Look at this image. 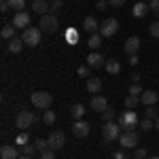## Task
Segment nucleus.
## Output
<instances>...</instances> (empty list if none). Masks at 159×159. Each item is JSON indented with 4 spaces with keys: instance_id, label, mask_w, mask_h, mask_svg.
<instances>
[{
    "instance_id": "nucleus-31",
    "label": "nucleus",
    "mask_w": 159,
    "mask_h": 159,
    "mask_svg": "<svg viewBox=\"0 0 159 159\" xmlns=\"http://www.w3.org/2000/svg\"><path fill=\"white\" fill-rule=\"evenodd\" d=\"M55 119H57V115H55V112H53V110H45V115H43V121L47 123V125H53V123H55Z\"/></svg>"
},
{
    "instance_id": "nucleus-8",
    "label": "nucleus",
    "mask_w": 159,
    "mask_h": 159,
    "mask_svg": "<svg viewBox=\"0 0 159 159\" xmlns=\"http://www.w3.org/2000/svg\"><path fill=\"white\" fill-rule=\"evenodd\" d=\"M138 140H140V136H138V132H123L121 136H119V142H121L123 148H136L138 147Z\"/></svg>"
},
{
    "instance_id": "nucleus-48",
    "label": "nucleus",
    "mask_w": 159,
    "mask_h": 159,
    "mask_svg": "<svg viewBox=\"0 0 159 159\" xmlns=\"http://www.w3.org/2000/svg\"><path fill=\"white\" fill-rule=\"evenodd\" d=\"M132 83H140V74H132Z\"/></svg>"
},
{
    "instance_id": "nucleus-30",
    "label": "nucleus",
    "mask_w": 159,
    "mask_h": 159,
    "mask_svg": "<svg viewBox=\"0 0 159 159\" xmlns=\"http://www.w3.org/2000/svg\"><path fill=\"white\" fill-rule=\"evenodd\" d=\"M34 147H36L38 153H45V151L49 148V142H47L45 138H36V140H34Z\"/></svg>"
},
{
    "instance_id": "nucleus-21",
    "label": "nucleus",
    "mask_w": 159,
    "mask_h": 159,
    "mask_svg": "<svg viewBox=\"0 0 159 159\" xmlns=\"http://www.w3.org/2000/svg\"><path fill=\"white\" fill-rule=\"evenodd\" d=\"M24 40H21V38H13V40H9V45H7V47H9V51H11V53H19V51L24 49Z\"/></svg>"
},
{
    "instance_id": "nucleus-9",
    "label": "nucleus",
    "mask_w": 159,
    "mask_h": 159,
    "mask_svg": "<svg viewBox=\"0 0 159 159\" xmlns=\"http://www.w3.org/2000/svg\"><path fill=\"white\" fill-rule=\"evenodd\" d=\"M47 142H49L51 151L64 148V144H66V134H64V132H51V134L47 136Z\"/></svg>"
},
{
    "instance_id": "nucleus-17",
    "label": "nucleus",
    "mask_w": 159,
    "mask_h": 159,
    "mask_svg": "<svg viewBox=\"0 0 159 159\" xmlns=\"http://www.w3.org/2000/svg\"><path fill=\"white\" fill-rule=\"evenodd\" d=\"M147 13H151V9H148V2H136L134 9H132V15H134L136 19H142Z\"/></svg>"
},
{
    "instance_id": "nucleus-15",
    "label": "nucleus",
    "mask_w": 159,
    "mask_h": 159,
    "mask_svg": "<svg viewBox=\"0 0 159 159\" xmlns=\"http://www.w3.org/2000/svg\"><path fill=\"white\" fill-rule=\"evenodd\" d=\"M157 100H159V96H157V91H153V89H144L142 96H140V102H142L144 106H155Z\"/></svg>"
},
{
    "instance_id": "nucleus-29",
    "label": "nucleus",
    "mask_w": 159,
    "mask_h": 159,
    "mask_svg": "<svg viewBox=\"0 0 159 159\" xmlns=\"http://www.w3.org/2000/svg\"><path fill=\"white\" fill-rule=\"evenodd\" d=\"M138 104H140V98H138V96H132V93H129V96L125 98V106H127L129 110H134Z\"/></svg>"
},
{
    "instance_id": "nucleus-41",
    "label": "nucleus",
    "mask_w": 159,
    "mask_h": 159,
    "mask_svg": "<svg viewBox=\"0 0 159 159\" xmlns=\"http://www.w3.org/2000/svg\"><path fill=\"white\" fill-rule=\"evenodd\" d=\"M40 159H55V153H53L51 148H47L45 153H40Z\"/></svg>"
},
{
    "instance_id": "nucleus-20",
    "label": "nucleus",
    "mask_w": 159,
    "mask_h": 159,
    "mask_svg": "<svg viewBox=\"0 0 159 159\" xmlns=\"http://www.w3.org/2000/svg\"><path fill=\"white\" fill-rule=\"evenodd\" d=\"M51 9V4L47 0H34L32 2V11L34 13H43V15H47V11Z\"/></svg>"
},
{
    "instance_id": "nucleus-28",
    "label": "nucleus",
    "mask_w": 159,
    "mask_h": 159,
    "mask_svg": "<svg viewBox=\"0 0 159 159\" xmlns=\"http://www.w3.org/2000/svg\"><path fill=\"white\" fill-rule=\"evenodd\" d=\"M140 127H142V132H151V129H155V121L144 117V119H140Z\"/></svg>"
},
{
    "instance_id": "nucleus-38",
    "label": "nucleus",
    "mask_w": 159,
    "mask_h": 159,
    "mask_svg": "<svg viewBox=\"0 0 159 159\" xmlns=\"http://www.w3.org/2000/svg\"><path fill=\"white\" fill-rule=\"evenodd\" d=\"M110 4H108V0H96V9L98 11H106Z\"/></svg>"
},
{
    "instance_id": "nucleus-44",
    "label": "nucleus",
    "mask_w": 159,
    "mask_h": 159,
    "mask_svg": "<svg viewBox=\"0 0 159 159\" xmlns=\"http://www.w3.org/2000/svg\"><path fill=\"white\" fill-rule=\"evenodd\" d=\"M61 9V0H53L51 2V11H60Z\"/></svg>"
},
{
    "instance_id": "nucleus-1",
    "label": "nucleus",
    "mask_w": 159,
    "mask_h": 159,
    "mask_svg": "<svg viewBox=\"0 0 159 159\" xmlns=\"http://www.w3.org/2000/svg\"><path fill=\"white\" fill-rule=\"evenodd\" d=\"M117 123H119V127H121L123 132H132V129H136V125H140V119H138V115H136L134 110H125V112H121L119 117H117Z\"/></svg>"
},
{
    "instance_id": "nucleus-19",
    "label": "nucleus",
    "mask_w": 159,
    "mask_h": 159,
    "mask_svg": "<svg viewBox=\"0 0 159 159\" xmlns=\"http://www.w3.org/2000/svg\"><path fill=\"white\" fill-rule=\"evenodd\" d=\"M83 28H85L89 34H96V32H100V25H98V19L96 17H85V24H83Z\"/></svg>"
},
{
    "instance_id": "nucleus-34",
    "label": "nucleus",
    "mask_w": 159,
    "mask_h": 159,
    "mask_svg": "<svg viewBox=\"0 0 159 159\" xmlns=\"http://www.w3.org/2000/svg\"><path fill=\"white\" fill-rule=\"evenodd\" d=\"M148 34L153 38H159V21H153V24L148 25Z\"/></svg>"
},
{
    "instance_id": "nucleus-5",
    "label": "nucleus",
    "mask_w": 159,
    "mask_h": 159,
    "mask_svg": "<svg viewBox=\"0 0 159 159\" xmlns=\"http://www.w3.org/2000/svg\"><path fill=\"white\" fill-rule=\"evenodd\" d=\"M34 121H36V115L30 112V110H19L17 117H15V125H17L19 129H28Z\"/></svg>"
},
{
    "instance_id": "nucleus-14",
    "label": "nucleus",
    "mask_w": 159,
    "mask_h": 159,
    "mask_svg": "<svg viewBox=\"0 0 159 159\" xmlns=\"http://www.w3.org/2000/svg\"><path fill=\"white\" fill-rule=\"evenodd\" d=\"M125 53L127 55H138V51H140V38L138 36H129L127 40H125Z\"/></svg>"
},
{
    "instance_id": "nucleus-37",
    "label": "nucleus",
    "mask_w": 159,
    "mask_h": 159,
    "mask_svg": "<svg viewBox=\"0 0 159 159\" xmlns=\"http://www.w3.org/2000/svg\"><path fill=\"white\" fill-rule=\"evenodd\" d=\"M144 117H148V119H153V121H155V119L159 117L157 110H155V106H147V115H144Z\"/></svg>"
},
{
    "instance_id": "nucleus-33",
    "label": "nucleus",
    "mask_w": 159,
    "mask_h": 159,
    "mask_svg": "<svg viewBox=\"0 0 159 159\" xmlns=\"http://www.w3.org/2000/svg\"><path fill=\"white\" fill-rule=\"evenodd\" d=\"M89 70H91V66L83 64V66H79V68H76V74H79L81 79H89Z\"/></svg>"
},
{
    "instance_id": "nucleus-45",
    "label": "nucleus",
    "mask_w": 159,
    "mask_h": 159,
    "mask_svg": "<svg viewBox=\"0 0 159 159\" xmlns=\"http://www.w3.org/2000/svg\"><path fill=\"white\" fill-rule=\"evenodd\" d=\"M108 4H110V7H123L125 0H108Z\"/></svg>"
},
{
    "instance_id": "nucleus-7",
    "label": "nucleus",
    "mask_w": 159,
    "mask_h": 159,
    "mask_svg": "<svg viewBox=\"0 0 159 159\" xmlns=\"http://www.w3.org/2000/svg\"><path fill=\"white\" fill-rule=\"evenodd\" d=\"M57 28H60V21H57V17L55 15H43L40 17V30L43 32H47V34H53V32H57Z\"/></svg>"
},
{
    "instance_id": "nucleus-40",
    "label": "nucleus",
    "mask_w": 159,
    "mask_h": 159,
    "mask_svg": "<svg viewBox=\"0 0 159 159\" xmlns=\"http://www.w3.org/2000/svg\"><path fill=\"white\" fill-rule=\"evenodd\" d=\"M112 159H127V148H121V151H117V153L112 155Z\"/></svg>"
},
{
    "instance_id": "nucleus-39",
    "label": "nucleus",
    "mask_w": 159,
    "mask_h": 159,
    "mask_svg": "<svg viewBox=\"0 0 159 159\" xmlns=\"http://www.w3.org/2000/svg\"><path fill=\"white\" fill-rule=\"evenodd\" d=\"M148 157V153L144 151V148H136V153H134V159H147Z\"/></svg>"
},
{
    "instance_id": "nucleus-6",
    "label": "nucleus",
    "mask_w": 159,
    "mask_h": 159,
    "mask_svg": "<svg viewBox=\"0 0 159 159\" xmlns=\"http://www.w3.org/2000/svg\"><path fill=\"white\" fill-rule=\"evenodd\" d=\"M117 32H119V21H117L115 17H108V19H104V21L100 24V34L104 38L115 36Z\"/></svg>"
},
{
    "instance_id": "nucleus-12",
    "label": "nucleus",
    "mask_w": 159,
    "mask_h": 159,
    "mask_svg": "<svg viewBox=\"0 0 159 159\" xmlns=\"http://www.w3.org/2000/svg\"><path fill=\"white\" fill-rule=\"evenodd\" d=\"M87 66H91V68H102V66H106V60H104V55H102L100 51H91V53L87 55Z\"/></svg>"
},
{
    "instance_id": "nucleus-22",
    "label": "nucleus",
    "mask_w": 159,
    "mask_h": 159,
    "mask_svg": "<svg viewBox=\"0 0 159 159\" xmlns=\"http://www.w3.org/2000/svg\"><path fill=\"white\" fill-rule=\"evenodd\" d=\"M70 115H72V117L76 119V121H79V119H83V115H85V106H83L81 102L72 104V108H70Z\"/></svg>"
},
{
    "instance_id": "nucleus-27",
    "label": "nucleus",
    "mask_w": 159,
    "mask_h": 159,
    "mask_svg": "<svg viewBox=\"0 0 159 159\" xmlns=\"http://www.w3.org/2000/svg\"><path fill=\"white\" fill-rule=\"evenodd\" d=\"M9 7H11V11L21 13L25 9V0H9Z\"/></svg>"
},
{
    "instance_id": "nucleus-2",
    "label": "nucleus",
    "mask_w": 159,
    "mask_h": 159,
    "mask_svg": "<svg viewBox=\"0 0 159 159\" xmlns=\"http://www.w3.org/2000/svg\"><path fill=\"white\" fill-rule=\"evenodd\" d=\"M123 134V129L119 127L117 121H110L102 125V136H104V142H112V140H119V136Z\"/></svg>"
},
{
    "instance_id": "nucleus-32",
    "label": "nucleus",
    "mask_w": 159,
    "mask_h": 159,
    "mask_svg": "<svg viewBox=\"0 0 159 159\" xmlns=\"http://www.w3.org/2000/svg\"><path fill=\"white\" fill-rule=\"evenodd\" d=\"M115 115H117V112H115V108H106L104 110V112H102V119H104V123H110V121H115Z\"/></svg>"
},
{
    "instance_id": "nucleus-46",
    "label": "nucleus",
    "mask_w": 159,
    "mask_h": 159,
    "mask_svg": "<svg viewBox=\"0 0 159 159\" xmlns=\"http://www.w3.org/2000/svg\"><path fill=\"white\" fill-rule=\"evenodd\" d=\"M68 40H70V43L76 40V32H74V28H70V32H68Z\"/></svg>"
},
{
    "instance_id": "nucleus-24",
    "label": "nucleus",
    "mask_w": 159,
    "mask_h": 159,
    "mask_svg": "<svg viewBox=\"0 0 159 159\" xmlns=\"http://www.w3.org/2000/svg\"><path fill=\"white\" fill-rule=\"evenodd\" d=\"M13 28H15L13 24H7V25H4V28L0 30L2 38H7V40H13V38H15V30H13Z\"/></svg>"
},
{
    "instance_id": "nucleus-16",
    "label": "nucleus",
    "mask_w": 159,
    "mask_h": 159,
    "mask_svg": "<svg viewBox=\"0 0 159 159\" xmlns=\"http://www.w3.org/2000/svg\"><path fill=\"white\" fill-rule=\"evenodd\" d=\"M19 148L17 147H11V144H4V147L0 148V157L2 159H19Z\"/></svg>"
},
{
    "instance_id": "nucleus-50",
    "label": "nucleus",
    "mask_w": 159,
    "mask_h": 159,
    "mask_svg": "<svg viewBox=\"0 0 159 159\" xmlns=\"http://www.w3.org/2000/svg\"><path fill=\"white\" fill-rule=\"evenodd\" d=\"M147 159H159V157H157V155H151V157H147Z\"/></svg>"
},
{
    "instance_id": "nucleus-36",
    "label": "nucleus",
    "mask_w": 159,
    "mask_h": 159,
    "mask_svg": "<svg viewBox=\"0 0 159 159\" xmlns=\"http://www.w3.org/2000/svg\"><path fill=\"white\" fill-rule=\"evenodd\" d=\"M148 9H151V13H155L159 17V0H148Z\"/></svg>"
},
{
    "instance_id": "nucleus-23",
    "label": "nucleus",
    "mask_w": 159,
    "mask_h": 159,
    "mask_svg": "<svg viewBox=\"0 0 159 159\" xmlns=\"http://www.w3.org/2000/svg\"><path fill=\"white\" fill-rule=\"evenodd\" d=\"M104 68H106V72H108V74H119V72H121V64H119L117 60H108Z\"/></svg>"
},
{
    "instance_id": "nucleus-51",
    "label": "nucleus",
    "mask_w": 159,
    "mask_h": 159,
    "mask_svg": "<svg viewBox=\"0 0 159 159\" xmlns=\"http://www.w3.org/2000/svg\"><path fill=\"white\" fill-rule=\"evenodd\" d=\"M19 159H32V157H25V155H19Z\"/></svg>"
},
{
    "instance_id": "nucleus-13",
    "label": "nucleus",
    "mask_w": 159,
    "mask_h": 159,
    "mask_svg": "<svg viewBox=\"0 0 159 159\" xmlns=\"http://www.w3.org/2000/svg\"><path fill=\"white\" fill-rule=\"evenodd\" d=\"M89 106L96 110V112H100V115H102L104 110L108 108V100H106V98H102V96H98V93H96L93 98L89 100Z\"/></svg>"
},
{
    "instance_id": "nucleus-49",
    "label": "nucleus",
    "mask_w": 159,
    "mask_h": 159,
    "mask_svg": "<svg viewBox=\"0 0 159 159\" xmlns=\"http://www.w3.org/2000/svg\"><path fill=\"white\" fill-rule=\"evenodd\" d=\"M155 129H157V132H159V117H157V119H155Z\"/></svg>"
},
{
    "instance_id": "nucleus-26",
    "label": "nucleus",
    "mask_w": 159,
    "mask_h": 159,
    "mask_svg": "<svg viewBox=\"0 0 159 159\" xmlns=\"http://www.w3.org/2000/svg\"><path fill=\"white\" fill-rule=\"evenodd\" d=\"M19 153H21V155H25V157H32V155H34V153H38V151H36V147H34V144H21V147H19Z\"/></svg>"
},
{
    "instance_id": "nucleus-18",
    "label": "nucleus",
    "mask_w": 159,
    "mask_h": 159,
    "mask_svg": "<svg viewBox=\"0 0 159 159\" xmlns=\"http://www.w3.org/2000/svg\"><path fill=\"white\" fill-rule=\"evenodd\" d=\"M100 89H102V79H98V76H89L87 79V91L89 93H100Z\"/></svg>"
},
{
    "instance_id": "nucleus-11",
    "label": "nucleus",
    "mask_w": 159,
    "mask_h": 159,
    "mask_svg": "<svg viewBox=\"0 0 159 159\" xmlns=\"http://www.w3.org/2000/svg\"><path fill=\"white\" fill-rule=\"evenodd\" d=\"M89 129H91V125L87 121H83V119L74 121V125H72V132H74L76 138H87V136H89Z\"/></svg>"
},
{
    "instance_id": "nucleus-10",
    "label": "nucleus",
    "mask_w": 159,
    "mask_h": 159,
    "mask_svg": "<svg viewBox=\"0 0 159 159\" xmlns=\"http://www.w3.org/2000/svg\"><path fill=\"white\" fill-rule=\"evenodd\" d=\"M13 25H15V30H28L30 28V13H15L13 15Z\"/></svg>"
},
{
    "instance_id": "nucleus-3",
    "label": "nucleus",
    "mask_w": 159,
    "mask_h": 159,
    "mask_svg": "<svg viewBox=\"0 0 159 159\" xmlns=\"http://www.w3.org/2000/svg\"><path fill=\"white\" fill-rule=\"evenodd\" d=\"M30 100H32V104H34L36 108H40V110H49L51 102H53L49 91H34V93L30 96Z\"/></svg>"
},
{
    "instance_id": "nucleus-4",
    "label": "nucleus",
    "mask_w": 159,
    "mask_h": 159,
    "mask_svg": "<svg viewBox=\"0 0 159 159\" xmlns=\"http://www.w3.org/2000/svg\"><path fill=\"white\" fill-rule=\"evenodd\" d=\"M40 38H43V30L40 28H28V30H24L21 32V40H24L28 47H36L38 43H40Z\"/></svg>"
},
{
    "instance_id": "nucleus-43",
    "label": "nucleus",
    "mask_w": 159,
    "mask_h": 159,
    "mask_svg": "<svg viewBox=\"0 0 159 159\" xmlns=\"http://www.w3.org/2000/svg\"><path fill=\"white\" fill-rule=\"evenodd\" d=\"M127 64L129 66H138V55H127Z\"/></svg>"
},
{
    "instance_id": "nucleus-42",
    "label": "nucleus",
    "mask_w": 159,
    "mask_h": 159,
    "mask_svg": "<svg viewBox=\"0 0 159 159\" xmlns=\"http://www.w3.org/2000/svg\"><path fill=\"white\" fill-rule=\"evenodd\" d=\"M17 144L21 147V144H28V134H19L17 136Z\"/></svg>"
},
{
    "instance_id": "nucleus-47",
    "label": "nucleus",
    "mask_w": 159,
    "mask_h": 159,
    "mask_svg": "<svg viewBox=\"0 0 159 159\" xmlns=\"http://www.w3.org/2000/svg\"><path fill=\"white\" fill-rule=\"evenodd\" d=\"M9 9H11V7H9V2H2V4H0V11H2V13H7Z\"/></svg>"
},
{
    "instance_id": "nucleus-25",
    "label": "nucleus",
    "mask_w": 159,
    "mask_h": 159,
    "mask_svg": "<svg viewBox=\"0 0 159 159\" xmlns=\"http://www.w3.org/2000/svg\"><path fill=\"white\" fill-rule=\"evenodd\" d=\"M102 38H104V36H102L100 32H98V34H91V36H89V47H91L93 51L98 49V47H102Z\"/></svg>"
},
{
    "instance_id": "nucleus-35",
    "label": "nucleus",
    "mask_w": 159,
    "mask_h": 159,
    "mask_svg": "<svg viewBox=\"0 0 159 159\" xmlns=\"http://www.w3.org/2000/svg\"><path fill=\"white\" fill-rule=\"evenodd\" d=\"M142 91H144V89L140 87V83H132V85H129V93H132V96H142Z\"/></svg>"
}]
</instances>
